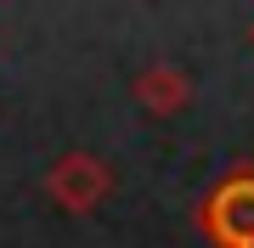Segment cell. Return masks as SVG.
<instances>
[{"label": "cell", "mask_w": 254, "mask_h": 248, "mask_svg": "<svg viewBox=\"0 0 254 248\" xmlns=\"http://www.w3.org/2000/svg\"><path fill=\"white\" fill-rule=\"evenodd\" d=\"M198 220L209 231V243H220V248H254V169L226 175V181L203 198Z\"/></svg>", "instance_id": "obj_1"}, {"label": "cell", "mask_w": 254, "mask_h": 248, "mask_svg": "<svg viewBox=\"0 0 254 248\" xmlns=\"http://www.w3.org/2000/svg\"><path fill=\"white\" fill-rule=\"evenodd\" d=\"M108 186H113V169L102 164V158H91V152H68V158H57L51 175H46V192L63 203V209H73V214L96 209V203L108 198Z\"/></svg>", "instance_id": "obj_2"}, {"label": "cell", "mask_w": 254, "mask_h": 248, "mask_svg": "<svg viewBox=\"0 0 254 248\" xmlns=\"http://www.w3.org/2000/svg\"><path fill=\"white\" fill-rule=\"evenodd\" d=\"M249 40H254V28H249Z\"/></svg>", "instance_id": "obj_4"}, {"label": "cell", "mask_w": 254, "mask_h": 248, "mask_svg": "<svg viewBox=\"0 0 254 248\" xmlns=\"http://www.w3.org/2000/svg\"><path fill=\"white\" fill-rule=\"evenodd\" d=\"M136 101L147 113H181L192 101V79L181 74V68H147V74H136Z\"/></svg>", "instance_id": "obj_3"}]
</instances>
